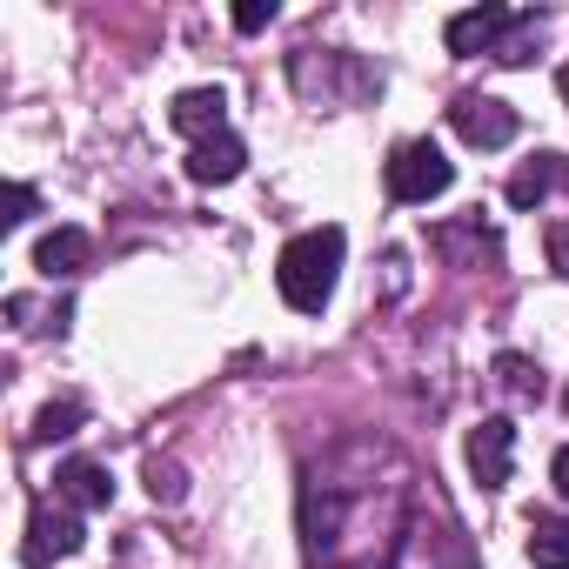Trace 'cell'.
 Listing matches in <instances>:
<instances>
[{"instance_id": "obj_1", "label": "cell", "mask_w": 569, "mask_h": 569, "mask_svg": "<svg viewBox=\"0 0 569 569\" xmlns=\"http://www.w3.org/2000/svg\"><path fill=\"white\" fill-rule=\"evenodd\" d=\"M342 254H349V234L342 228H309L281 248L274 261V281H281V302L302 309V316H322L336 281H342Z\"/></svg>"}, {"instance_id": "obj_2", "label": "cell", "mask_w": 569, "mask_h": 569, "mask_svg": "<svg viewBox=\"0 0 569 569\" xmlns=\"http://www.w3.org/2000/svg\"><path fill=\"white\" fill-rule=\"evenodd\" d=\"M289 74H296L302 101H316V108H356V101L376 94V74L356 54H342V48H302Z\"/></svg>"}, {"instance_id": "obj_3", "label": "cell", "mask_w": 569, "mask_h": 569, "mask_svg": "<svg viewBox=\"0 0 569 569\" xmlns=\"http://www.w3.org/2000/svg\"><path fill=\"white\" fill-rule=\"evenodd\" d=\"M449 181H456V168H449V154H442L436 141H402V148L389 154V194H396L402 208H422V201L449 194Z\"/></svg>"}, {"instance_id": "obj_4", "label": "cell", "mask_w": 569, "mask_h": 569, "mask_svg": "<svg viewBox=\"0 0 569 569\" xmlns=\"http://www.w3.org/2000/svg\"><path fill=\"white\" fill-rule=\"evenodd\" d=\"M509 469H516V422H509V416H482V422L469 429V476H476L482 489H502Z\"/></svg>"}, {"instance_id": "obj_5", "label": "cell", "mask_w": 569, "mask_h": 569, "mask_svg": "<svg viewBox=\"0 0 569 569\" xmlns=\"http://www.w3.org/2000/svg\"><path fill=\"white\" fill-rule=\"evenodd\" d=\"M449 121H456V134H462L469 148H509V141H516V108L496 101V94H462V101L449 108Z\"/></svg>"}, {"instance_id": "obj_6", "label": "cell", "mask_w": 569, "mask_h": 569, "mask_svg": "<svg viewBox=\"0 0 569 569\" xmlns=\"http://www.w3.org/2000/svg\"><path fill=\"white\" fill-rule=\"evenodd\" d=\"M168 121L188 141H214V134H228V94L221 88H188V94H174Z\"/></svg>"}, {"instance_id": "obj_7", "label": "cell", "mask_w": 569, "mask_h": 569, "mask_svg": "<svg viewBox=\"0 0 569 569\" xmlns=\"http://www.w3.org/2000/svg\"><path fill=\"white\" fill-rule=\"evenodd\" d=\"M74 549H81V516L74 509H34V522H28V562L48 569L54 556H74Z\"/></svg>"}, {"instance_id": "obj_8", "label": "cell", "mask_w": 569, "mask_h": 569, "mask_svg": "<svg viewBox=\"0 0 569 569\" xmlns=\"http://www.w3.org/2000/svg\"><path fill=\"white\" fill-rule=\"evenodd\" d=\"M54 489H61V502H74V509H108V502H114V476H108L101 462H88V456L61 462V469H54Z\"/></svg>"}, {"instance_id": "obj_9", "label": "cell", "mask_w": 569, "mask_h": 569, "mask_svg": "<svg viewBox=\"0 0 569 569\" xmlns=\"http://www.w3.org/2000/svg\"><path fill=\"white\" fill-rule=\"evenodd\" d=\"M502 28H509V8H469L449 21V54H496Z\"/></svg>"}, {"instance_id": "obj_10", "label": "cell", "mask_w": 569, "mask_h": 569, "mask_svg": "<svg viewBox=\"0 0 569 569\" xmlns=\"http://www.w3.org/2000/svg\"><path fill=\"white\" fill-rule=\"evenodd\" d=\"M241 161H248V148H241L234 134H214V141H194L188 174H194L201 188H221V181H234V174H241Z\"/></svg>"}, {"instance_id": "obj_11", "label": "cell", "mask_w": 569, "mask_h": 569, "mask_svg": "<svg viewBox=\"0 0 569 569\" xmlns=\"http://www.w3.org/2000/svg\"><path fill=\"white\" fill-rule=\"evenodd\" d=\"M88 254H94L88 228H54V234H41V248H34V268L54 281V274H81V268H88Z\"/></svg>"}, {"instance_id": "obj_12", "label": "cell", "mask_w": 569, "mask_h": 569, "mask_svg": "<svg viewBox=\"0 0 569 569\" xmlns=\"http://www.w3.org/2000/svg\"><path fill=\"white\" fill-rule=\"evenodd\" d=\"M556 181H569V161H562V154H536L529 168H516V181H509V208H536V201H549Z\"/></svg>"}, {"instance_id": "obj_13", "label": "cell", "mask_w": 569, "mask_h": 569, "mask_svg": "<svg viewBox=\"0 0 569 569\" xmlns=\"http://www.w3.org/2000/svg\"><path fill=\"white\" fill-rule=\"evenodd\" d=\"M542 14H509V28H502V41H496V54L489 61H502V68H522V61H536V48H542Z\"/></svg>"}, {"instance_id": "obj_14", "label": "cell", "mask_w": 569, "mask_h": 569, "mask_svg": "<svg viewBox=\"0 0 569 569\" xmlns=\"http://www.w3.org/2000/svg\"><path fill=\"white\" fill-rule=\"evenodd\" d=\"M529 562L536 569H569V516H536L529 522Z\"/></svg>"}, {"instance_id": "obj_15", "label": "cell", "mask_w": 569, "mask_h": 569, "mask_svg": "<svg viewBox=\"0 0 569 569\" xmlns=\"http://www.w3.org/2000/svg\"><path fill=\"white\" fill-rule=\"evenodd\" d=\"M496 382H502L516 402H542V389H549V382H542V369H536L529 356H496Z\"/></svg>"}, {"instance_id": "obj_16", "label": "cell", "mask_w": 569, "mask_h": 569, "mask_svg": "<svg viewBox=\"0 0 569 569\" xmlns=\"http://www.w3.org/2000/svg\"><path fill=\"white\" fill-rule=\"evenodd\" d=\"M74 429H81V402H48L41 422H34L41 442H61V436H74Z\"/></svg>"}, {"instance_id": "obj_17", "label": "cell", "mask_w": 569, "mask_h": 569, "mask_svg": "<svg viewBox=\"0 0 569 569\" xmlns=\"http://www.w3.org/2000/svg\"><path fill=\"white\" fill-rule=\"evenodd\" d=\"M268 21H274V0H241V8H234V28L241 34H261Z\"/></svg>"}, {"instance_id": "obj_18", "label": "cell", "mask_w": 569, "mask_h": 569, "mask_svg": "<svg viewBox=\"0 0 569 569\" xmlns=\"http://www.w3.org/2000/svg\"><path fill=\"white\" fill-rule=\"evenodd\" d=\"M28 214H34V188H28V181H14V188H8V228H21Z\"/></svg>"}, {"instance_id": "obj_19", "label": "cell", "mask_w": 569, "mask_h": 569, "mask_svg": "<svg viewBox=\"0 0 569 569\" xmlns=\"http://www.w3.org/2000/svg\"><path fill=\"white\" fill-rule=\"evenodd\" d=\"M549 268H556V274H569V221H556V228H549Z\"/></svg>"}, {"instance_id": "obj_20", "label": "cell", "mask_w": 569, "mask_h": 569, "mask_svg": "<svg viewBox=\"0 0 569 569\" xmlns=\"http://www.w3.org/2000/svg\"><path fill=\"white\" fill-rule=\"evenodd\" d=\"M148 489H154V496H168V502L181 496V482H174V469H161V462H154V482H148Z\"/></svg>"}, {"instance_id": "obj_21", "label": "cell", "mask_w": 569, "mask_h": 569, "mask_svg": "<svg viewBox=\"0 0 569 569\" xmlns=\"http://www.w3.org/2000/svg\"><path fill=\"white\" fill-rule=\"evenodd\" d=\"M549 476H556V489L569 496V449H556V462H549Z\"/></svg>"}, {"instance_id": "obj_22", "label": "cell", "mask_w": 569, "mask_h": 569, "mask_svg": "<svg viewBox=\"0 0 569 569\" xmlns=\"http://www.w3.org/2000/svg\"><path fill=\"white\" fill-rule=\"evenodd\" d=\"M562 101H569V68H562Z\"/></svg>"}]
</instances>
